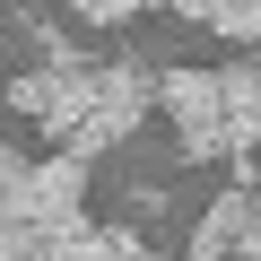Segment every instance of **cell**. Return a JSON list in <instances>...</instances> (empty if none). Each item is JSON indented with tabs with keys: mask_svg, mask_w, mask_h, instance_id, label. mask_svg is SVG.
Wrapping results in <instances>:
<instances>
[{
	"mask_svg": "<svg viewBox=\"0 0 261 261\" xmlns=\"http://www.w3.org/2000/svg\"><path fill=\"white\" fill-rule=\"evenodd\" d=\"M200 27H218L226 44H252V53H261V0H209Z\"/></svg>",
	"mask_w": 261,
	"mask_h": 261,
	"instance_id": "obj_5",
	"label": "cell"
},
{
	"mask_svg": "<svg viewBox=\"0 0 261 261\" xmlns=\"http://www.w3.org/2000/svg\"><path fill=\"white\" fill-rule=\"evenodd\" d=\"M9 105L44 122V140H70V130H79V113L96 105V61H79V53H53L44 70L9 79Z\"/></svg>",
	"mask_w": 261,
	"mask_h": 261,
	"instance_id": "obj_2",
	"label": "cell"
},
{
	"mask_svg": "<svg viewBox=\"0 0 261 261\" xmlns=\"http://www.w3.org/2000/svg\"><path fill=\"white\" fill-rule=\"evenodd\" d=\"M235 261H261V252H235Z\"/></svg>",
	"mask_w": 261,
	"mask_h": 261,
	"instance_id": "obj_6",
	"label": "cell"
},
{
	"mask_svg": "<svg viewBox=\"0 0 261 261\" xmlns=\"http://www.w3.org/2000/svg\"><path fill=\"white\" fill-rule=\"evenodd\" d=\"M157 105V61H96V105L79 113V130H70V157H105L122 130H140V113Z\"/></svg>",
	"mask_w": 261,
	"mask_h": 261,
	"instance_id": "obj_1",
	"label": "cell"
},
{
	"mask_svg": "<svg viewBox=\"0 0 261 261\" xmlns=\"http://www.w3.org/2000/svg\"><path fill=\"white\" fill-rule=\"evenodd\" d=\"M9 209H18V218H35L44 235H53V226H79V218H87V157H70V148L35 157Z\"/></svg>",
	"mask_w": 261,
	"mask_h": 261,
	"instance_id": "obj_3",
	"label": "cell"
},
{
	"mask_svg": "<svg viewBox=\"0 0 261 261\" xmlns=\"http://www.w3.org/2000/svg\"><path fill=\"white\" fill-rule=\"evenodd\" d=\"M235 252H261V192L252 183L218 192L209 218H200V235H192V261H235Z\"/></svg>",
	"mask_w": 261,
	"mask_h": 261,
	"instance_id": "obj_4",
	"label": "cell"
}]
</instances>
